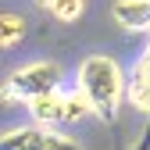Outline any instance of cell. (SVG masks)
Returning <instances> with one entry per match:
<instances>
[{
  "instance_id": "11",
  "label": "cell",
  "mask_w": 150,
  "mask_h": 150,
  "mask_svg": "<svg viewBox=\"0 0 150 150\" xmlns=\"http://www.w3.org/2000/svg\"><path fill=\"white\" fill-rule=\"evenodd\" d=\"M143 57H146V61H150V50H146V54H143Z\"/></svg>"
},
{
  "instance_id": "2",
  "label": "cell",
  "mask_w": 150,
  "mask_h": 150,
  "mask_svg": "<svg viewBox=\"0 0 150 150\" xmlns=\"http://www.w3.org/2000/svg\"><path fill=\"white\" fill-rule=\"evenodd\" d=\"M61 82H64V71L54 61H29V64L14 68L4 79V97L18 100V104H32L36 97H43V93L61 89Z\"/></svg>"
},
{
  "instance_id": "8",
  "label": "cell",
  "mask_w": 150,
  "mask_h": 150,
  "mask_svg": "<svg viewBox=\"0 0 150 150\" xmlns=\"http://www.w3.org/2000/svg\"><path fill=\"white\" fill-rule=\"evenodd\" d=\"M89 115H97V111H93V104H89V97L86 93L75 86L71 93H68V122H86Z\"/></svg>"
},
{
  "instance_id": "6",
  "label": "cell",
  "mask_w": 150,
  "mask_h": 150,
  "mask_svg": "<svg viewBox=\"0 0 150 150\" xmlns=\"http://www.w3.org/2000/svg\"><path fill=\"white\" fill-rule=\"evenodd\" d=\"M129 104L143 115H150V61L139 57L136 68L129 71Z\"/></svg>"
},
{
  "instance_id": "3",
  "label": "cell",
  "mask_w": 150,
  "mask_h": 150,
  "mask_svg": "<svg viewBox=\"0 0 150 150\" xmlns=\"http://www.w3.org/2000/svg\"><path fill=\"white\" fill-rule=\"evenodd\" d=\"M4 150H82L71 136L57 132V129L47 125H29V129H11L0 139Z\"/></svg>"
},
{
  "instance_id": "7",
  "label": "cell",
  "mask_w": 150,
  "mask_h": 150,
  "mask_svg": "<svg viewBox=\"0 0 150 150\" xmlns=\"http://www.w3.org/2000/svg\"><path fill=\"white\" fill-rule=\"evenodd\" d=\"M25 36V18L14 14V11H4L0 14V43L4 47H18Z\"/></svg>"
},
{
  "instance_id": "4",
  "label": "cell",
  "mask_w": 150,
  "mask_h": 150,
  "mask_svg": "<svg viewBox=\"0 0 150 150\" xmlns=\"http://www.w3.org/2000/svg\"><path fill=\"white\" fill-rule=\"evenodd\" d=\"M29 115H32L36 125H47V129L64 125V122H68V93L50 89V93H43V97H36V100L29 104Z\"/></svg>"
},
{
  "instance_id": "9",
  "label": "cell",
  "mask_w": 150,
  "mask_h": 150,
  "mask_svg": "<svg viewBox=\"0 0 150 150\" xmlns=\"http://www.w3.org/2000/svg\"><path fill=\"white\" fill-rule=\"evenodd\" d=\"M47 11L57 18V22H79L82 11H86V0H54Z\"/></svg>"
},
{
  "instance_id": "5",
  "label": "cell",
  "mask_w": 150,
  "mask_h": 150,
  "mask_svg": "<svg viewBox=\"0 0 150 150\" xmlns=\"http://www.w3.org/2000/svg\"><path fill=\"white\" fill-rule=\"evenodd\" d=\"M111 18L125 32H150V0H115Z\"/></svg>"
},
{
  "instance_id": "10",
  "label": "cell",
  "mask_w": 150,
  "mask_h": 150,
  "mask_svg": "<svg viewBox=\"0 0 150 150\" xmlns=\"http://www.w3.org/2000/svg\"><path fill=\"white\" fill-rule=\"evenodd\" d=\"M36 4H43V7H50V4H54V0H36Z\"/></svg>"
},
{
  "instance_id": "1",
  "label": "cell",
  "mask_w": 150,
  "mask_h": 150,
  "mask_svg": "<svg viewBox=\"0 0 150 150\" xmlns=\"http://www.w3.org/2000/svg\"><path fill=\"white\" fill-rule=\"evenodd\" d=\"M75 86L89 97V104H93L100 122H115L125 97H129L125 75H122L118 61L107 57V54H89L79 64V71H75Z\"/></svg>"
}]
</instances>
